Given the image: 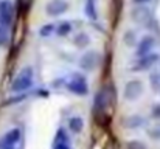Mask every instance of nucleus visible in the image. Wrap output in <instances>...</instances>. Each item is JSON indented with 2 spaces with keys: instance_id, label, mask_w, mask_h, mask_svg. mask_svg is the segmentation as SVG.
<instances>
[{
  "instance_id": "1a4fd4ad",
  "label": "nucleus",
  "mask_w": 160,
  "mask_h": 149,
  "mask_svg": "<svg viewBox=\"0 0 160 149\" xmlns=\"http://www.w3.org/2000/svg\"><path fill=\"white\" fill-rule=\"evenodd\" d=\"M86 11H87V16H89L90 19H97V17H98V12H97V8H95L93 0H87V3H86Z\"/></svg>"
},
{
  "instance_id": "f257e3e1",
  "label": "nucleus",
  "mask_w": 160,
  "mask_h": 149,
  "mask_svg": "<svg viewBox=\"0 0 160 149\" xmlns=\"http://www.w3.org/2000/svg\"><path fill=\"white\" fill-rule=\"evenodd\" d=\"M22 129L11 127L0 135V149H22Z\"/></svg>"
},
{
  "instance_id": "6e6552de",
  "label": "nucleus",
  "mask_w": 160,
  "mask_h": 149,
  "mask_svg": "<svg viewBox=\"0 0 160 149\" xmlns=\"http://www.w3.org/2000/svg\"><path fill=\"white\" fill-rule=\"evenodd\" d=\"M54 30L59 36H65V34H68L72 31V25L68 22H61L58 27H54Z\"/></svg>"
},
{
  "instance_id": "9b49d317",
  "label": "nucleus",
  "mask_w": 160,
  "mask_h": 149,
  "mask_svg": "<svg viewBox=\"0 0 160 149\" xmlns=\"http://www.w3.org/2000/svg\"><path fill=\"white\" fill-rule=\"evenodd\" d=\"M8 39H9L8 28H5V27L0 25V47H5V45L8 44Z\"/></svg>"
},
{
  "instance_id": "423d86ee",
  "label": "nucleus",
  "mask_w": 160,
  "mask_h": 149,
  "mask_svg": "<svg viewBox=\"0 0 160 149\" xmlns=\"http://www.w3.org/2000/svg\"><path fill=\"white\" fill-rule=\"evenodd\" d=\"M67 9H68V3H67L65 0H50V2L45 5L47 14H48V16H53V17L64 14Z\"/></svg>"
},
{
  "instance_id": "20e7f679",
  "label": "nucleus",
  "mask_w": 160,
  "mask_h": 149,
  "mask_svg": "<svg viewBox=\"0 0 160 149\" xmlns=\"http://www.w3.org/2000/svg\"><path fill=\"white\" fill-rule=\"evenodd\" d=\"M131 19L138 25H148L152 19V11L148 6H135L131 11Z\"/></svg>"
},
{
  "instance_id": "f03ea898",
  "label": "nucleus",
  "mask_w": 160,
  "mask_h": 149,
  "mask_svg": "<svg viewBox=\"0 0 160 149\" xmlns=\"http://www.w3.org/2000/svg\"><path fill=\"white\" fill-rule=\"evenodd\" d=\"M33 84V70L30 67H25L14 79L12 86H11V90L12 92H23L27 89H30Z\"/></svg>"
},
{
  "instance_id": "0eeeda50",
  "label": "nucleus",
  "mask_w": 160,
  "mask_h": 149,
  "mask_svg": "<svg viewBox=\"0 0 160 149\" xmlns=\"http://www.w3.org/2000/svg\"><path fill=\"white\" fill-rule=\"evenodd\" d=\"M156 47V39L152 36H146L140 41V44L137 45V56L138 57H143V56H148L152 53V50Z\"/></svg>"
},
{
  "instance_id": "39448f33",
  "label": "nucleus",
  "mask_w": 160,
  "mask_h": 149,
  "mask_svg": "<svg viewBox=\"0 0 160 149\" xmlns=\"http://www.w3.org/2000/svg\"><path fill=\"white\" fill-rule=\"evenodd\" d=\"M143 84L140 81H129L126 86H124V99L126 101H135L142 97L143 93Z\"/></svg>"
},
{
  "instance_id": "7ed1b4c3",
  "label": "nucleus",
  "mask_w": 160,
  "mask_h": 149,
  "mask_svg": "<svg viewBox=\"0 0 160 149\" xmlns=\"http://www.w3.org/2000/svg\"><path fill=\"white\" fill-rule=\"evenodd\" d=\"M14 20V6L9 0H0V25L9 28Z\"/></svg>"
},
{
  "instance_id": "9d476101",
  "label": "nucleus",
  "mask_w": 160,
  "mask_h": 149,
  "mask_svg": "<svg viewBox=\"0 0 160 149\" xmlns=\"http://www.w3.org/2000/svg\"><path fill=\"white\" fill-rule=\"evenodd\" d=\"M89 42H90V39H89V36L84 34V33H81V34H78V36L75 37V44H76L78 47H86V45H89Z\"/></svg>"
},
{
  "instance_id": "ddd939ff",
  "label": "nucleus",
  "mask_w": 160,
  "mask_h": 149,
  "mask_svg": "<svg viewBox=\"0 0 160 149\" xmlns=\"http://www.w3.org/2000/svg\"><path fill=\"white\" fill-rule=\"evenodd\" d=\"M151 2L152 0H132V5H135V6H146Z\"/></svg>"
},
{
  "instance_id": "f8f14e48",
  "label": "nucleus",
  "mask_w": 160,
  "mask_h": 149,
  "mask_svg": "<svg viewBox=\"0 0 160 149\" xmlns=\"http://www.w3.org/2000/svg\"><path fill=\"white\" fill-rule=\"evenodd\" d=\"M53 31H54V25H53V23H48V25L42 27L39 33H41V36H42V37H47V36H50Z\"/></svg>"
}]
</instances>
